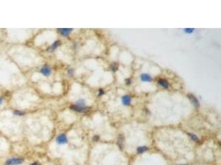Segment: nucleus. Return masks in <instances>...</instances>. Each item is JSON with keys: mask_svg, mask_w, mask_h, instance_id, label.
<instances>
[{"mask_svg": "<svg viewBox=\"0 0 221 165\" xmlns=\"http://www.w3.org/2000/svg\"><path fill=\"white\" fill-rule=\"evenodd\" d=\"M23 163V159L20 158H13V159H9L6 161L5 164L6 165H18L22 164Z\"/></svg>", "mask_w": 221, "mask_h": 165, "instance_id": "nucleus-1", "label": "nucleus"}, {"mask_svg": "<svg viewBox=\"0 0 221 165\" xmlns=\"http://www.w3.org/2000/svg\"><path fill=\"white\" fill-rule=\"evenodd\" d=\"M67 141H68V140H67V137H66V136L65 134L59 135V136H57V138H56V142H57L58 144H60V145L66 144Z\"/></svg>", "mask_w": 221, "mask_h": 165, "instance_id": "nucleus-2", "label": "nucleus"}, {"mask_svg": "<svg viewBox=\"0 0 221 165\" xmlns=\"http://www.w3.org/2000/svg\"><path fill=\"white\" fill-rule=\"evenodd\" d=\"M40 72H41V74H42L43 75H45V76H49L51 73H52V69H51V67L49 66L45 65L42 67L41 69H40Z\"/></svg>", "mask_w": 221, "mask_h": 165, "instance_id": "nucleus-3", "label": "nucleus"}, {"mask_svg": "<svg viewBox=\"0 0 221 165\" xmlns=\"http://www.w3.org/2000/svg\"><path fill=\"white\" fill-rule=\"evenodd\" d=\"M71 108L73 111H75V112H87L89 111L88 108L85 107H78L76 105H72V106H71Z\"/></svg>", "mask_w": 221, "mask_h": 165, "instance_id": "nucleus-4", "label": "nucleus"}, {"mask_svg": "<svg viewBox=\"0 0 221 165\" xmlns=\"http://www.w3.org/2000/svg\"><path fill=\"white\" fill-rule=\"evenodd\" d=\"M131 102H132V98L130 96L128 95H124L122 97V102L123 105H125V106H128V105L131 104Z\"/></svg>", "mask_w": 221, "mask_h": 165, "instance_id": "nucleus-5", "label": "nucleus"}, {"mask_svg": "<svg viewBox=\"0 0 221 165\" xmlns=\"http://www.w3.org/2000/svg\"><path fill=\"white\" fill-rule=\"evenodd\" d=\"M188 97L190 98V100L191 101V102L193 103L194 106L199 107V106H200V103H199V101L195 96H193L192 94H189V95H188Z\"/></svg>", "mask_w": 221, "mask_h": 165, "instance_id": "nucleus-6", "label": "nucleus"}, {"mask_svg": "<svg viewBox=\"0 0 221 165\" xmlns=\"http://www.w3.org/2000/svg\"><path fill=\"white\" fill-rule=\"evenodd\" d=\"M140 78H141V80L143 81V82H151V81H152V77H151L150 75L147 74H141Z\"/></svg>", "mask_w": 221, "mask_h": 165, "instance_id": "nucleus-7", "label": "nucleus"}, {"mask_svg": "<svg viewBox=\"0 0 221 165\" xmlns=\"http://www.w3.org/2000/svg\"><path fill=\"white\" fill-rule=\"evenodd\" d=\"M158 84L164 88H168L169 87V83L165 79H159L158 80Z\"/></svg>", "mask_w": 221, "mask_h": 165, "instance_id": "nucleus-8", "label": "nucleus"}, {"mask_svg": "<svg viewBox=\"0 0 221 165\" xmlns=\"http://www.w3.org/2000/svg\"><path fill=\"white\" fill-rule=\"evenodd\" d=\"M72 29L71 28H62V29H59V31L61 32V35H63V36H67V35H69L70 33L71 32Z\"/></svg>", "mask_w": 221, "mask_h": 165, "instance_id": "nucleus-9", "label": "nucleus"}, {"mask_svg": "<svg viewBox=\"0 0 221 165\" xmlns=\"http://www.w3.org/2000/svg\"><path fill=\"white\" fill-rule=\"evenodd\" d=\"M60 40H56V41H55L53 43V44L52 45V46H51L49 49H48V50L49 51H53V50H55L56 48H57L59 45H60Z\"/></svg>", "mask_w": 221, "mask_h": 165, "instance_id": "nucleus-10", "label": "nucleus"}, {"mask_svg": "<svg viewBox=\"0 0 221 165\" xmlns=\"http://www.w3.org/2000/svg\"><path fill=\"white\" fill-rule=\"evenodd\" d=\"M148 150V148L146 147V146H140V147H138L137 149V152L138 154H142L145 152V151H147Z\"/></svg>", "mask_w": 221, "mask_h": 165, "instance_id": "nucleus-11", "label": "nucleus"}, {"mask_svg": "<svg viewBox=\"0 0 221 165\" xmlns=\"http://www.w3.org/2000/svg\"><path fill=\"white\" fill-rule=\"evenodd\" d=\"M13 114L15 116H18V117H22V116L24 115V112L23 111H19V110H15L13 111Z\"/></svg>", "mask_w": 221, "mask_h": 165, "instance_id": "nucleus-12", "label": "nucleus"}, {"mask_svg": "<svg viewBox=\"0 0 221 165\" xmlns=\"http://www.w3.org/2000/svg\"><path fill=\"white\" fill-rule=\"evenodd\" d=\"M188 135H189L190 137L191 138V140H194V141H195V142H199V140H199V138H198L197 136H196L195 135H194V134H191V133H189Z\"/></svg>", "mask_w": 221, "mask_h": 165, "instance_id": "nucleus-13", "label": "nucleus"}, {"mask_svg": "<svg viewBox=\"0 0 221 165\" xmlns=\"http://www.w3.org/2000/svg\"><path fill=\"white\" fill-rule=\"evenodd\" d=\"M85 100H79V101H77L76 102V106L78 107H85Z\"/></svg>", "mask_w": 221, "mask_h": 165, "instance_id": "nucleus-14", "label": "nucleus"}, {"mask_svg": "<svg viewBox=\"0 0 221 165\" xmlns=\"http://www.w3.org/2000/svg\"><path fill=\"white\" fill-rule=\"evenodd\" d=\"M118 64H116V63H114L111 65V69H112L113 71H116V70H118Z\"/></svg>", "mask_w": 221, "mask_h": 165, "instance_id": "nucleus-15", "label": "nucleus"}, {"mask_svg": "<svg viewBox=\"0 0 221 165\" xmlns=\"http://www.w3.org/2000/svg\"><path fill=\"white\" fill-rule=\"evenodd\" d=\"M73 73H74V70L72 69H68V74H69V76H71V77L73 76Z\"/></svg>", "mask_w": 221, "mask_h": 165, "instance_id": "nucleus-16", "label": "nucleus"}, {"mask_svg": "<svg viewBox=\"0 0 221 165\" xmlns=\"http://www.w3.org/2000/svg\"><path fill=\"white\" fill-rule=\"evenodd\" d=\"M185 31L186 32V33H191V32L194 31V30L193 29H190V28H189V29H185Z\"/></svg>", "mask_w": 221, "mask_h": 165, "instance_id": "nucleus-17", "label": "nucleus"}, {"mask_svg": "<svg viewBox=\"0 0 221 165\" xmlns=\"http://www.w3.org/2000/svg\"><path fill=\"white\" fill-rule=\"evenodd\" d=\"M104 94V91L102 90V89H99V96L100 97L101 95H103Z\"/></svg>", "mask_w": 221, "mask_h": 165, "instance_id": "nucleus-18", "label": "nucleus"}, {"mask_svg": "<svg viewBox=\"0 0 221 165\" xmlns=\"http://www.w3.org/2000/svg\"><path fill=\"white\" fill-rule=\"evenodd\" d=\"M131 83V79H127L126 80V84L127 85H129Z\"/></svg>", "mask_w": 221, "mask_h": 165, "instance_id": "nucleus-19", "label": "nucleus"}, {"mask_svg": "<svg viewBox=\"0 0 221 165\" xmlns=\"http://www.w3.org/2000/svg\"><path fill=\"white\" fill-rule=\"evenodd\" d=\"M99 140V136H97L93 138V140H94V141H97V140Z\"/></svg>", "mask_w": 221, "mask_h": 165, "instance_id": "nucleus-20", "label": "nucleus"}, {"mask_svg": "<svg viewBox=\"0 0 221 165\" xmlns=\"http://www.w3.org/2000/svg\"><path fill=\"white\" fill-rule=\"evenodd\" d=\"M31 165H41V164H40L38 163V162H34V163H33V164H32Z\"/></svg>", "mask_w": 221, "mask_h": 165, "instance_id": "nucleus-21", "label": "nucleus"}, {"mask_svg": "<svg viewBox=\"0 0 221 165\" xmlns=\"http://www.w3.org/2000/svg\"><path fill=\"white\" fill-rule=\"evenodd\" d=\"M3 103V97H0V105H1Z\"/></svg>", "mask_w": 221, "mask_h": 165, "instance_id": "nucleus-22", "label": "nucleus"}, {"mask_svg": "<svg viewBox=\"0 0 221 165\" xmlns=\"http://www.w3.org/2000/svg\"><path fill=\"white\" fill-rule=\"evenodd\" d=\"M180 165H184V164H180Z\"/></svg>", "mask_w": 221, "mask_h": 165, "instance_id": "nucleus-23", "label": "nucleus"}]
</instances>
